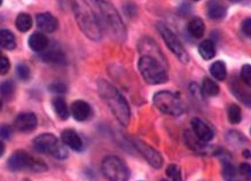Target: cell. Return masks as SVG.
Instances as JSON below:
<instances>
[{"label":"cell","instance_id":"6da1fadb","mask_svg":"<svg viewBox=\"0 0 251 181\" xmlns=\"http://www.w3.org/2000/svg\"><path fill=\"white\" fill-rule=\"evenodd\" d=\"M98 92L118 123L127 126L131 120V110L126 99L121 94V92L105 80L98 81Z\"/></svg>","mask_w":251,"mask_h":181},{"label":"cell","instance_id":"7a4b0ae2","mask_svg":"<svg viewBox=\"0 0 251 181\" xmlns=\"http://www.w3.org/2000/svg\"><path fill=\"white\" fill-rule=\"evenodd\" d=\"M93 4L102 29L116 41H125L126 29L117 9L109 1H94Z\"/></svg>","mask_w":251,"mask_h":181},{"label":"cell","instance_id":"3957f363","mask_svg":"<svg viewBox=\"0 0 251 181\" xmlns=\"http://www.w3.org/2000/svg\"><path fill=\"white\" fill-rule=\"evenodd\" d=\"M72 5H74L72 9H74L76 21L84 35L87 36L91 40H100L104 34V29L101 27V23L94 9L88 5V2L85 1H75Z\"/></svg>","mask_w":251,"mask_h":181},{"label":"cell","instance_id":"277c9868","mask_svg":"<svg viewBox=\"0 0 251 181\" xmlns=\"http://www.w3.org/2000/svg\"><path fill=\"white\" fill-rule=\"evenodd\" d=\"M138 68L143 78L148 84L161 85L169 80L165 59L143 54L139 59Z\"/></svg>","mask_w":251,"mask_h":181},{"label":"cell","instance_id":"5b68a950","mask_svg":"<svg viewBox=\"0 0 251 181\" xmlns=\"http://www.w3.org/2000/svg\"><path fill=\"white\" fill-rule=\"evenodd\" d=\"M34 148L39 153L52 155L59 160H64L68 157V150L65 144L52 133H42L34 140Z\"/></svg>","mask_w":251,"mask_h":181},{"label":"cell","instance_id":"8992f818","mask_svg":"<svg viewBox=\"0 0 251 181\" xmlns=\"http://www.w3.org/2000/svg\"><path fill=\"white\" fill-rule=\"evenodd\" d=\"M154 104L162 113L170 116H180L184 113V107L180 99L172 92L160 91L154 95Z\"/></svg>","mask_w":251,"mask_h":181},{"label":"cell","instance_id":"52a82bcc","mask_svg":"<svg viewBox=\"0 0 251 181\" xmlns=\"http://www.w3.org/2000/svg\"><path fill=\"white\" fill-rule=\"evenodd\" d=\"M7 164L9 170L15 171V172L24 170H30L34 171V172H42V171L47 170V166L42 161L36 160L31 155L21 150L15 151L8 159Z\"/></svg>","mask_w":251,"mask_h":181},{"label":"cell","instance_id":"ba28073f","mask_svg":"<svg viewBox=\"0 0 251 181\" xmlns=\"http://www.w3.org/2000/svg\"><path fill=\"white\" fill-rule=\"evenodd\" d=\"M102 173L109 181H127L130 170L117 156H107L102 162Z\"/></svg>","mask_w":251,"mask_h":181},{"label":"cell","instance_id":"9c48e42d","mask_svg":"<svg viewBox=\"0 0 251 181\" xmlns=\"http://www.w3.org/2000/svg\"><path fill=\"white\" fill-rule=\"evenodd\" d=\"M157 29L160 31L163 40L165 41V44H167V47L170 48V51L178 58V60L183 62V63H187L189 61V57H188V53L186 52V49H185L184 45L181 44L177 36L173 34V31L163 22L158 23Z\"/></svg>","mask_w":251,"mask_h":181},{"label":"cell","instance_id":"30bf717a","mask_svg":"<svg viewBox=\"0 0 251 181\" xmlns=\"http://www.w3.org/2000/svg\"><path fill=\"white\" fill-rule=\"evenodd\" d=\"M134 147L137 150L145 157V160L150 164L155 169H161L163 165V159H162L161 154L157 150H155L153 147L141 140H134Z\"/></svg>","mask_w":251,"mask_h":181},{"label":"cell","instance_id":"8fae6325","mask_svg":"<svg viewBox=\"0 0 251 181\" xmlns=\"http://www.w3.org/2000/svg\"><path fill=\"white\" fill-rule=\"evenodd\" d=\"M37 116L34 113H22L20 114L14 121V127L16 131L22 133L31 132L37 127Z\"/></svg>","mask_w":251,"mask_h":181},{"label":"cell","instance_id":"7c38bea8","mask_svg":"<svg viewBox=\"0 0 251 181\" xmlns=\"http://www.w3.org/2000/svg\"><path fill=\"white\" fill-rule=\"evenodd\" d=\"M191 128H193V133L202 142H209L213 139L214 132L206 121H203L200 118H193L190 121Z\"/></svg>","mask_w":251,"mask_h":181},{"label":"cell","instance_id":"4fadbf2b","mask_svg":"<svg viewBox=\"0 0 251 181\" xmlns=\"http://www.w3.org/2000/svg\"><path fill=\"white\" fill-rule=\"evenodd\" d=\"M38 28L44 32H54L59 27V21L55 16H53L51 13H41L36 18Z\"/></svg>","mask_w":251,"mask_h":181},{"label":"cell","instance_id":"5bb4252c","mask_svg":"<svg viewBox=\"0 0 251 181\" xmlns=\"http://www.w3.org/2000/svg\"><path fill=\"white\" fill-rule=\"evenodd\" d=\"M71 115L76 121H87L92 115L91 106L87 102L83 100H77L71 104Z\"/></svg>","mask_w":251,"mask_h":181},{"label":"cell","instance_id":"9a60e30c","mask_svg":"<svg viewBox=\"0 0 251 181\" xmlns=\"http://www.w3.org/2000/svg\"><path fill=\"white\" fill-rule=\"evenodd\" d=\"M61 140L65 146L77 151H81L83 149V146H84L82 138L74 130H64L61 134Z\"/></svg>","mask_w":251,"mask_h":181},{"label":"cell","instance_id":"2e32d148","mask_svg":"<svg viewBox=\"0 0 251 181\" xmlns=\"http://www.w3.org/2000/svg\"><path fill=\"white\" fill-rule=\"evenodd\" d=\"M48 38L44 34H42V32H35L29 38V46H30L32 51L37 52V53L44 52L48 47Z\"/></svg>","mask_w":251,"mask_h":181},{"label":"cell","instance_id":"e0dca14e","mask_svg":"<svg viewBox=\"0 0 251 181\" xmlns=\"http://www.w3.org/2000/svg\"><path fill=\"white\" fill-rule=\"evenodd\" d=\"M232 92L243 104H246L248 108H251V91L242 86L239 80H234L232 83Z\"/></svg>","mask_w":251,"mask_h":181},{"label":"cell","instance_id":"ac0fdd59","mask_svg":"<svg viewBox=\"0 0 251 181\" xmlns=\"http://www.w3.org/2000/svg\"><path fill=\"white\" fill-rule=\"evenodd\" d=\"M187 31L189 36L195 39L202 38L204 32H206V24H204L203 20L200 18L191 19L187 24Z\"/></svg>","mask_w":251,"mask_h":181},{"label":"cell","instance_id":"d6986e66","mask_svg":"<svg viewBox=\"0 0 251 181\" xmlns=\"http://www.w3.org/2000/svg\"><path fill=\"white\" fill-rule=\"evenodd\" d=\"M207 13L211 20H221L226 16L227 8L225 5L220 4V2L211 1L208 4Z\"/></svg>","mask_w":251,"mask_h":181},{"label":"cell","instance_id":"ffe728a7","mask_svg":"<svg viewBox=\"0 0 251 181\" xmlns=\"http://www.w3.org/2000/svg\"><path fill=\"white\" fill-rule=\"evenodd\" d=\"M53 104V109H54L55 114L58 115V117L60 118L62 121H65L68 120L69 117V108H68V104L67 102L63 98H55L54 100L52 102Z\"/></svg>","mask_w":251,"mask_h":181},{"label":"cell","instance_id":"44dd1931","mask_svg":"<svg viewBox=\"0 0 251 181\" xmlns=\"http://www.w3.org/2000/svg\"><path fill=\"white\" fill-rule=\"evenodd\" d=\"M0 47L5 49H14L16 47V38L12 31L7 29L0 30Z\"/></svg>","mask_w":251,"mask_h":181},{"label":"cell","instance_id":"7402d4cb","mask_svg":"<svg viewBox=\"0 0 251 181\" xmlns=\"http://www.w3.org/2000/svg\"><path fill=\"white\" fill-rule=\"evenodd\" d=\"M199 53L204 60H211L216 55V47L212 40L207 39L199 45Z\"/></svg>","mask_w":251,"mask_h":181},{"label":"cell","instance_id":"603a6c76","mask_svg":"<svg viewBox=\"0 0 251 181\" xmlns=\"http://www.w3.org/2000/svg\"><path fill=\"white\" fill-rule=\"evenodd\" d=\"M42 60L48 63H55V64H64L65 63V55L62 53L61 51L58 49H51V51L45 52L42 55Z\"/></svg>","mask_w":251,"mask_h":181},{"label":"cell","instance_id":"cb8c5ba5","mask_svg":"<svg viewBox=\"0 0 251 181\" xmlns=\"http://www.w3.org/2000/svg\"><path fill=\"white\" fill-rule=\"evenodd\" d=\"M210 74L214 80H224L227 76L226 64L223 61H216L214 63L211 64L210 67Z\"/></svg>","mask_w":251,"mask_h":181},{"label":"cell","instance_id":"d4e9b609","mask_svg":"<svg viewBox=\"0 0 251 181\" xmlns=\"http://www.w3.org/2000/svg\"><path fill=\"white\" fill-rule=\"evenodd\" d=\"M15 25H16V28H18L19 31H21V32L29 31L32 27L31 16L29 14H26V13H21V14H19L18 18H16Z\"/></svg>","mask_w":251,"mask_h":181},{"label":"cell","instance_id":"484cf974","mask_svg":"<svg viewBox=\"0 0 251 181\" xmlns=\"http://www.w3.org/2000/svg\"><path fill=\"white\" fill-rule=\"evenodd\" d=\"M202 92L204 95H208V97H214V95L219 93V86L211 78L206 77L202 83Z\"/></svg>","mask_w":251,"mask_h":181},{"label":"cell","instance_id":"4316f807","mask_svg":"<svg viewBox=\"0 0 251 181\" xmlns=\"http://www.w3.org/2000/svg\"><path fill=\"white\" fill-rule=\"evenodd\" d=\"M227 117L230 124H239L242 121V110L237 104H230L227 109Z\"/></svg>","mask_w":251,"mask_h":181},{"label":"cell","instance_id":"83f0119b","mask_svg":"<svg viewBox=\"0 0 251 181\" xmlns=\"http://www.w3.org/2000/svg\"><path fill=\"white\" fill-rule=\"evenodd\" d=\"M15 84L14 81L8 80L0 83V97L4 99H11L14 95Z\"/></svg>","mask_w":251,"mask_h":181},{"label":"cell","instance_id":"f1b7e54d","mask_svg":"<svg viewBox=\"0 0 251 181\" xmlns=\"http://www.w3.org/2000/svg\"><path fill=\"white\" fill-rule=\"evenodd\" d=\"M223 177L226 181H235L236 180V171L230 161H225L223 165Z\"/></svg>","mask_w":251,"mask_h":181},{"label":"cell","instance_id":"f546056e","mask_svg":"<svg viewBox=\"0 0 251 181\" xmlns=\"http://www.w3.org/2000/svg\"><path fill=\"white\" fill-rule=\"evenodd\" d=\"M226 139L230 143L236 144V146H239V144H244L247 142V139L242 136V133L237 132V131H230V132L227 133Z\"/></svg>","mask_w":251,"mask_h":181},{"label":"cell","instance_id":"4dcf8cb0","mask_svg":"<svg viewBox=\"0 0 251 181\" xmlns=\"http://www.w3.org/2000/svg\"><path fill=\"white\" fill-rule=\"evenodd\" d=\"M167 176L170 178L171 181H183L181 179L180 167L176 164H171L167 169Z\"/></svg>","mask_w":251,"mask_h":181},{"label":"cell","instance_id":"1f68e13d","mask_svg":"<svg viewBox=\"0 0 251 181\" xmlns=\"http://www.w3.org/2000/svg\"><path fill=\"white\" fill-rule=\"evenodd\" d=\"M48 88H49V91L53 92V93H55V94H64V93H67V91H68L67 84L63 83V81H60V80H57V81H54V83H52L48 86Z\"/></svg>","mask_w":251,"mask_h":181},{"label":"cell","instance_id":"d6a6232c","mask_svg":"<svg viewBox=\"0 0 251 181\" xmlns=\"http://www.w3.org/2000/svg\"><path fill=\"white\" fill-rule=\"evenodd\" d=\"M241 80L247 85L248 87H251V65L244 64L241 68Z\"/></svg>","mask_w":251,"mask_h":181},{"label":"cell","instance_id":"836d02e7","mask_svg":"<svg viewBox=\"0 0 251 181\" xmlns=\"http://www.w3.org/2000/svg\"><path fill=\"white\" fill-rule=\"evenodd\" d=\"M16 72H18V76L22 80H28L31 75L30 68H29L25 63H19L18 68H16Z\"/></svg>","mask_w":251,"mask_h":181},{"label":"cell","instance_id":"e575fe53","mask_svg":"<svg viewBox=\"0 0 251 181\" xmlns=\"http://www.w3.org/2000/svg\"><path fill=\"white\" fill-rule=\"evenodd\" d=\"M240 174L246 181H251V164L242 163L240 165Z\"/></svg>","mask_w":251,"mask_h":181},{"label":"cell","instance_id":"d590c367","mask_svg":"<svg viewBox=\"0 0 251 181\" xmlns=\"http://www.w3.org/2000/svg\"><path fill=\"white\" fill-rule=\"evenodd\" d=\"M11 69V62H9L8 58L1 55L0 57V75H6Z\"/></svg>","mask_w":251,"mask_h":181},{"label":"cell","instance_id":"8d00e7d4","mask_svg":"<svg viewBox=\"0 0 251 181\" xmlns=\"http://www.w3.org/2000/svg\"><path fill=\"white\" fill-rule=\"evenodd\" d=\"M13 128L9 125H0V137L2 139H9L12 137Z\"/></svg>","mask_w":251,"mask_h":181},{"label":"cell","instance_id":"74e56055","mask_svg":"<svg viewBox=\"0 0 251 181\" xmlns=\"http://www.w3.org/2000/svg\"><path fill=\"white\" fill-rule=\"evenodd\" d=\"M241 28H242L243 34L246 35L247 37L251 38V18L244 20L242 22V25H241Z\"/></svg>","mask_w":251,"mask_h":181},{"label":"cell","instance_id":"f35d334b","mask_svg":"<svg viewBox=\"0 0 251 181\" xmlns=\"http://www.w3.org/2000/svg\"><path fill=\"white\" fill-rule=\"evenodd\" d=\"M5 153V143L2 141H0V157L2 156Z\"/></svg>","mask_w":251,"mask_h":181},{"label":"cell","instance_id":"ab89813d","mask_svg":"<svg viewBox=\"0 0 251 181\" xmlns=\"http://www.w3.org/2000/svg\"><path fill=\"white\" fill-rule=\"evenodd\" d=\"M243 156L247 157V159H251V151L250 150H244Z\"/></svg>","mask_w":251,"mask_h":181},{"label":"cell","instance_id":"60d3db41","mask_svg":"<svg viewBox=\"0 0 251 181\" xmlns=\"http://www.w3.org/2000/svg\"><path fill=\"white\" fill-rule=\"evenodd\" d=\"M1 108H2V102L0 100V110H1Z\"/></svg>","mask_w":251,"mask_h":181},{"label":"cell","instance_id":"b9f144b4","mask_svg":"<svg viewBox=\"0 0 251 181\" xmlns=\"http://www.w3.org/2000/svg\"><path fill=\"white\" fill-rule=\"evenodd\" d=\"M0 57H1V53H0Z\"/></svg>","mask_w":251,"mask_h":181},{"label":"cell","instance_id":"7bdbcfd3","mask_svg":"<svg viewBox=\"0 0 251 181\" xmlns=\"http://www.w3.org/2000/svg\"><path fill=\"white\" fill-rule=\"evenodd\" d=\"M0 5H1V1H0Z\"/></svg>","mask_w":251,"mask_h":181},{"label":"cell","instance_id":"ee69618b","mask_svg":"<svg viewBox=\"0 0 251 181\" xmlns=\"http://www.w3.org/2000/svg\"><path fill=\"white\" fill-rule=\"evenodd\" d=\"M250 133H251V130H250Z\"/></svg>","mask_w":251,"mask_h":181}]
</instances>
